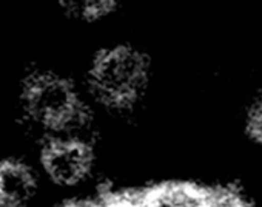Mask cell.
<instances>
[{"label":"cell","mask_w":262,"mask_h":207,"mask_svg":"<svg viewBox=\"0 0 262 207\" xmlns=\"http://www.w3.org/2000/svg\"><path fill=\"white\" fill-rule=\"evenodd\" d=\"M36 164L10 155L0 158V207H31L42 187Z\"/></svg>","instance_id":"cell-4"},{"label":"cell","mask_w":262,"mask_h":207,"mask_svg":"<svg viewBox=\"0 0 262 207\" xmlns=\"http://www.w3.org/2000/svg\"><path fill=\"white\" fill-rule=\"evenodd\" d=\"M60 16L77 27H103L120 17L123 7L113 0H63L57 4Z\"/></svg>","instance_id":"cell-5"},{"label":"cell","mask_w":262,"mask_h":207,"mask_svg":"<svg viewBox=\"0 0 262 207\" xmlns=\"http://www.w3.org/2000/svg\"><path fill=\"white\" fill-rule=\"evenodd\" d=\"M79 80L103 119L129 121L150 104L158 85V65L145 45L108 39L88 54Z\"/></svg>","instance_id":"cell-1"},{"label":"cell","mask_w":262,"mask_h":207,"mask_svg":"<svg viewBox=\"0 0 262 207\" xmlns=\"http://www.w3.org/2000/svg\"><path fill=\"white\" fill-rule=\"evenodd\" d=\"M239 129L248 146L262 153V88L245 100L239 115Z\"/></svg>","instance_id":"cell-6"},{"label":"cell","mask_w":262,"mask_h":207,"mask_svg":"<svg viewBox=\"0 0 262 207\" xmlns=\"http://www.w3.org/2000/svg\"><path fill=\"white\" fill-rule=\"evenodd\" d=\"M36 167L42 179L59 190H79L99 169V141L80 136H47L36 142Z\"/></svg>","instance_id":"cell-3"},{"label":"cell","mask_w":262,"mask_h":207,"mask_svg":"<svg viewBox=\"0 0 262 207\" xmlns=\"http://www.w3.org/2000/svg\"><path fill=\"white\" fill-rule=\"evenodd\" d=\"M19 122L36 142L47 136H80L100 141L102 116L77 77L53 68L33 67L17 87Z\"/></svg>","instance_id":"cell-2"}]
</instances>
